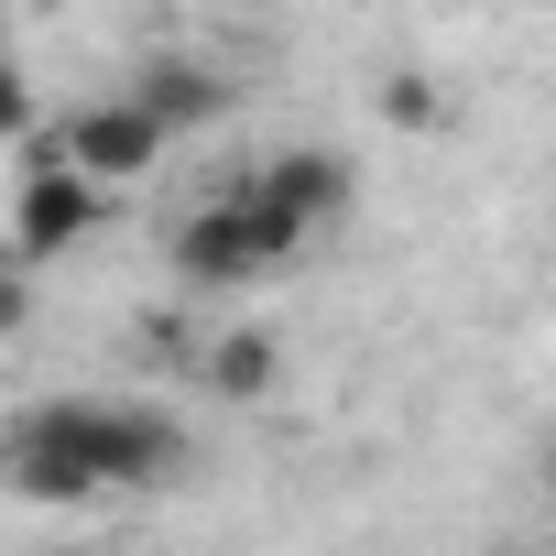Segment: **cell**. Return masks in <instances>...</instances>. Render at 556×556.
I'll use <instances>...</instances> for the list:
<instances>
[{
	"label": "cell",
	"mask_w": 556,
	"mask_h": 556,
	"mask_svg": "<svg viewBox=\"0 0 556 556\" xmlns=\"http://www.w3.org/2000/svg\"><path fill=\"white\" fill-rule=\"evenodd\" d=\"M99 218H110V186H99L88 164H23V197H12V251H23V262L77 251Z\"/></svg>",
	"instance_id": "cell-3"
},
{
	"label": "cell",
	"mask_w": 556,
	"mask_h": 556,
	"mask_svg": "<svg viewBox=\"0 0 556 556\" xmlns=\"http://www.w3.org/2000/svg\"><path fill=\"white\" fill-rule=\"evenodd\" d=\"M186 469V426L153 404H45L12 437V491L34 502H88V491H131V480H175Z\"/></svg>",
	"instance_id": "cell-1"
},
{
	"label": "cell",
	"mask_w": 556,
	"mask_h": 556,
	"mask_svg": "<svg viewBox=\"0 0 556 556\" xmlns=\"http://www.w3.org/2000/svg\"><path fill=\"white\" fill-rule=\"evenodd\" d=\"M131 99H142L164 131H207V121H229V77L197 66V55H142V66H131Z\"/></svg>",
	"instance_id": "cell-6"
},
{
	"label": "cell",
	"mask_w": 556,
	"mask_h": 556,
	"mask_svg": "<svg viewBox=\"0 0 556 556\" xmlns=\"http://www.w3.org/2000/svg\"><path fill=\"white\" fill-rule=\"evenodd\" d=\"M164 262H175L186 295H240L251 273H273V251H262V229H251V207H240L229 186H207V197L164 229Z\"/></svg>",
	"instance_id": "cell-2"
},
{
	"label": "cell",
	"mask_w": 556,
	"mask_h": 556,
	"mask_svg": "<svg viewBox=\"0 0 556 556\" xmlns=\"http://www.w3.org/2000/svg\"><path fill=\"white\" fill-rule=\"evenodd\" d=\"M23 317H34V262L12 251V262H0V339H12Z\"/></svg>",
	"instance_id": "cell-10"
},
{
	"label": "cell",
	"mask_w": 556,
	"mask_h": 556,
	"mask_svg": "<svg viewBox=\"0 0 556 556\" xmlns=\"http://www.w3.org/2000/svg\"><path fill=\"white\" fill-rule=\"evenodd\" d=\"M164 142H175V131H164V121H153L131 88H121V99H88V110H66V153H77V164H88L110 197H121V186H142V175L164 164Z\"/></svg>",
	"instance_id": "cell-4"
},
{
	"label": "cell",
	"mask_w": 556,
	"mask_h": 556,
	"mask_svg": "<svg viewBox=\"0 0 556 556\" xmlns=\"http://www.w3.org/2000/svg\"><path fill=\"white\" fill-rule=\"evenodd\" d=\"M251 175H262V197H273V207H295L306 229H339V218L361 207V175H350V153H317V142H295V153H262Z\"/></svg>",
	"instance_id": "cell-5"
},
{
	"label": "cell",
	"mask_w": 556,
	"mask_h": 556,
	"mask_svg": "<svg viewBox=\"0 0 556 556\" xmlns=\"http://www.w3.org/2000/svg\"><path fill=\"white\" fill-rule=\"evenodd\" d=\"M34 121H45V110H34V77H23L12 55H0V142H23Z\"/></svg>",
	"instance_id": "cell-9"
},
{
	"label": "cell",
	"mask_w": 556,
	"mask_h": 556,
	"mask_svg": "<svg viewBox=\"0 0 556 556\" xmlns=\"http://www.w3.org/2000/svg\"><path fill=\"white\" fill-rule=\"evenodd\" d=\"M382 121H393V131H447V88L415 77V66H393V77H382Z\"/></svg>",
	"instance_id": "cell-8"
},
{
	"label": "cell",
	"mask_w": 556,
	"mask_h": 556,
	"mask_svg": "<svg viewBox=\"0 0 556 556\" xmlns=\"http://www.w3.org/2000/svg\"><path fill=\"white\" fill-rule=\"evenodd\" d=\"M197 371H207V393H229V404H262L273 382H285V350H273L262 328H218Z\"/></svg>",
	"instance_id": "cell-7"
},
{
	"label": "cell",
	"mask_w": 556,
	"mask_h": 556,
	"mask_svg": "<svg viewBox=\"0 0 556 556\" xmlns=\"http://www.w3.org/2000/svg\"><path fill=\"white\" fill-rule=\"evenodd\" d=\"M0 45H12V12H0Z\"/></svg>",
	"instance_id": "cell-11"
}]
</instances>
